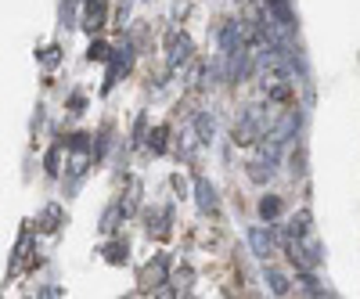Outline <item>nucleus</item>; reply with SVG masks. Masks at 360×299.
Returning a JSON list of instances; mask_svg holds the SVG:
<instances>
[{
  "label": "nucleus",
  "instance_id": "1",
  "mask_svg": "<svg viewBox=\"0 0 360 299\" xmlns=\"http://www.w3.org/2000/svg\"><path fill=\"white\" fill-rule=\"evenodd\" d=\"M191 54H195V44L188 33H180V29H169L166 33V69H180V65H188L191 62Z\"/></svg>",
  "mask_w": 360,
  "mask_h": 299
},
{
  "label": "nucleus",
  "instance_id": "2",
  "mask_svg": "<svg viewBox=\"0 0 360 299\" xmlns=\"http://www.w3.org/2000/svg\"><path fill=\"white\" fill-rule=\"evenodd\" d=\"M130 69H134V44L127 40L123 47H115V51H112V62H108V76H105V87H101V91L108 94L112 87H115V79H119V76H127Z\"/></svg>",
  "mask_w": 360,
  "mask_h": 299
},
{
  "label": "nucleus",
  "instance_id": "3",
  "mask_svg": "<svg viewBox=\"0 0 360 299\" xmlns=\"http://www.w3.org/2000/svg\"><path fill=\"white\" fill-rule=\"evenodd\" d=\"M263 11L270 15V22H274L285 37L295 33V25H299V22H295V11H292L288 0H263Z\"/></svg>",
  "mask_w": 360,
  "mask_h": 299
},
{
  "label": "nucleus",
  "instance_id": "4",
  "mask_svg": "<svg viewBox=\"0 0 360 299\" xmlns=\"http://www.w3.org/2000/svg\"><path fill=\"white\" fill-rule=\"evenodd\" d=\"M249 249L256 260H270L278 253V238H274V227H249Z\"/></svg>",
  "mask_w": 360,
  "mask_h": 299
},
{
  "label": "nucleus",
  "instance_id": "5",
  "mask_svg": "<svg viewBox=\"0 0 360 299\" xmlns=\"http://www.w3.org/2000/svg\"><path fill=\"white\" fill-rule=\"evenodd\" d=\"M105 15H108V0H83L79 25L86 29V33H98V29L105 25Z\"/></svg>",
  "mask_w": 360,
  "mask_h": 299
},
{
  "label": "nucleus",
  "instance_id": "6",
  "mask_svg": "<svg viewBox=\"0 0 360 299\" xmlns=\"http://www.w3.org/2000/svg\"><path fill=\"white\" fill-rule=\"evenodd\" d=\"M195 202H198V209L202 213H209V217H217L220 213V198H217V188L205 181V177H195Z\"/></svg>",
  "mask_w": 360,
  "mask_h": 299
},
{
  "label": "nucleus",
  "instance_id": "7",
  "mask_svg": "<svg viewBox=\"0 0 360 299\" xmlns=\"http://www.w3.org/2000/svg\"><path fill=\"white\" fill-rule=\"evenodd\" d=\"M166 278H169V260H166V256H155L152 263L144 267V285H148V288H155V292L166 288V285H169Z\"/></svg>",
  "mask_w": 360,
  "mask_h": 299
},
{
  "label": "nucleus",
  "instance_id": "8",
  "mask_svg": "<svg viewBox=\"0 0 360 299\" xmlns=\"http://www.w3.org/2000/svg\"><path fill=\"white\" fill-rule=\"evenodd\" d=\"M263 281H266V288L274 292V295H288L292 292V278L281 271V267H274V263L263 267Z\"/></svg>",
  "mask_w": 360,
  "mask_h": 299
},
{
  "label": "nucleus",
  "instance_id": "9",
  "mask_svg": "<svg viewBox=\"0 0 360 299\" xmlns=\"http://www.w3.org/2000/svg\"><path fill=\"white\" fill-rule=\"evenodd\" d=\"M195 134H198L202 144H213V137H217V119H213V112H195Z\"/></svg>",
  "mask_w": 360,
  "mask_h": 299
},
{
  "label": "nucleus",
  "instance_id": "10",
  "mask_svg": "<svg viewBox=\"0 0 360 299\" xmlns=\"http://www.w3.org/2000/svg\"><path fill=\"white\" fill-rule=\"evenodd\" d=\"M144 220H148V231H155V238L169 234V209H148Z\"/></svg>",
  "mask_w": 360,
  "mask_h": 299
},
{
  "label": "nucleus",
  "instance_id": "11",
  "mask_svg": "<svg viewBox=\"0 0 360 299\" xmlns=\"http://www.w3.org/2000/svg\"><path fill=\"white\" fill-rule=\"evenodd\" d=\"M144 141H148V152H152V155H166V148H169V127H152V134H148Z\"/></svg>",
  "mask_w": 360,
  "mask_h": 299
},
{
  "label": "nucleus",
  "instance_id": "12",
  "mask_svg": "<svg viewBox=\"0 0 360 299\" xmlns=\"http://www.w3.org/2000/svg\"><path fill=\"white\" fill-rule=\"evenodd\" d=\"M245 170H249V181H256V184H266L270 177H274V163H270V159H259V155H256Z\"/></svg>",
  "mask_w": 360,
  "mask_h": 299
},
{
  "label": "nucleus",
  "instance_id": "13",
  "mask_svg": "<svg viewBox=\"0 0 360 299\" xmlns=\"http://www.w3.org/2000/svg\"><path fill=\"white\" fill-rule=\"evenodd\" d=\"M256 209H259L263 220H278V217L285 213V202H281V195H263Z\"/></svg>",
  "mask_w": 360,
  "mask_h": 299
},
{
  "label": "nucleus",
  "instance_id": "14",
  "mask_svg": "<svg viewBox=\"0 0 360 299\" xmlns=\"http://www.w3.org/2000/svg\"><path fill=\"white\" fill-rule=\"evenodd\" d=\"M86 62H112V47L105 40H90L86 47Z\"/></svg>",
  "mask_w": 360,
  "mask_h": 299
},
{
  "label": "nucleus",
  "instance_id": "15",
  "mask_svg": "<svg viewBox=\"0 0 360 299\" xmlns=\"http://www.w3.org/2000/svg\"><path fill=\"white\" fill-rule=\"evenodd\" d=\"M62 152H69V148H65V144H54L51 152H47V159H44V166H47V173H51V177L62 173V170H58V166H62Z\"/></svg>",
  "mask_w": 360,
  "mask_h": 299
},
{
  "label": "nucleus",
  "instance_id": "16",
  "mask_svg": "<svg viewBox=\"0 0 360 299\" xmlns=\"http://www.w3.org/2000/svg\"><path fill=\"white\" fill-rule=\"evenodd\" d=\"M40 224H44V231H58V224H62V205H47L40 213Z\"/></svg>",
  "mask_w": 360,
  "mask_h": 299
},
{
  "label": "nucleus",
  "instance_id": "17",
  "mask_svg": "<svg viewBox=\"0 0 360 299\" xmlns=\"http://www.w3.org/2000/svg\"><path fill=\"white\" fill-rule=\"evenodd\" d=\"M119 217H123V205H108V209H105V217H101V231L112 234L115 224H119Z\"/></svg>",
  "mask_w": 360,
  "mask_h": 299
},
{
  "label": "nucleus",
  "instance_id": "18",
  "mask_svg": "<svg viewBox=\"0 0 360 299\" xmlns=\"http://www.w3.org/2000/svg\"><path fill=\"white\" fill-rule=\"evenodd\" d=\"M40 62H44L47 69H54L58 62H62V47H44V51H40Z\"/></svg>",
  "mask_w": 360,
  "mask_h": 299
},
{
  "label": "nucleus",
  "instance_id": "19",
  "mask_svg": "<svg viewBox=\"0 0 360 299\" xmlns=\"http://www.w3.org/2000/svg\"><path fill=\"white\" fill-rule=\"evenodd\" d=\"M105 253H108V263H115V267H119V263H127V246L112 242V246H108Z\"/></svg>",
  "mask_w": 360,
  "mask_h": 299
},
{
  "label": "nucleus",
  "instance_id": "20",
  "mask_svg": "<svg viewBox=\"0 0 360 299\" xmlns=\"http://www.w3.org/2000/svg\"><path fill=\"white\" fill-rule=\"evenodd\" d=\"M83 105H86V98H83V94H72V98H69V108H72V112H79Z\"/></svg>",
  "mask_w": 360,
  "mask_h": 299
},
{
  "label": "nucleus",
  "instance_id": "21",
  "mask_svg": "<svg viewBox=\"0 0 360 299\" xmlns=\"http://www.w3.org/2000/svg\"><path fill=\"white\" fill-rule=\"evenodd\" d=\"M144 127H148V115H137V123H134V137H141V134H144Z\"/></svg>",
  "mask_w": 360,
  "mask_h": 299
},
{
  "label": "nucleus",
  "instance_id": "22",
  "mask_svg": "<svg viewBox=\"0 0 360 299\" xmlns=\"http://www.w3.org/2000/svg\"><path fill=\"white\" fill-rule=\"evenodd\" d=\"M40 299H54V288H40Z\"/></svg>",
  "mask_w": 360,
  "mask_h": 299
}]
</instances>
